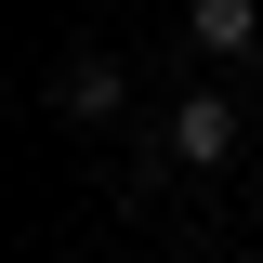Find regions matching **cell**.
I'll use <instances>...</instances> for the list:
<instances>
[{"instance_id":"cell-1","label":"cell","mask_w":263,"mask_h":263,"mask_svg":"<svg viewBox=\"0 0 263 263\" xmlns=\"http://www.w3.org/2000/svg\"><path fill=\"white\" fill-rule=\"evenodd\" d=\"M40 105H53L66 132H105V119H119V66H105V53H53V79H40Z\"/></svg>"},{"instance_id":"cell-2","label":"cell","mask_w":263,"mask_h":263,"mask_svg":"<svg viewBox=\"0 0 263 263\" xmlns=\"http://www.w3.org/2000/svg\"><path fill=\"white\" fill-rule=\"evenodd\" d=\"M171 158H184V171H224L237 158V92H184V105H171Z\"/></svg>"},{"instance_id":"cell-3","label":"cell","mask_w":263,"mask_h":263,"mask_svg":"<svg viewBox=\"0 0 263 263\" xmlns=\"http://www.w3.org/2000/svg\"><path fill=\"white\" fill-rule=\"evenodd\" d=\"M184 40H197V53H263V0H184Z\"/></svg>"}]
</instances>
